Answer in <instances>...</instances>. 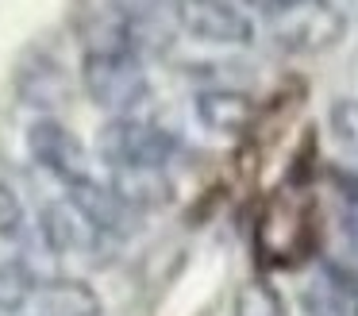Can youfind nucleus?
<instances>
[{
    "instance_id": "1",
    "label": "nucleus",
    "mask_w": 358,
    "mask_h": 316,
    "mask_svg": "<svg viewBox=\"0 0 358 316\" xmlns=\"http://www.w3.org/2000/svg\"><path fill=\"white\" fill-rule=\"evenodd\" d=\"M81 81L85 92L104 112H131L147 97V74L135 50H85L81 62Z\"/></svg>"
},
{
    "instance_id": "2",
    "label": "nucleus",
    "mask_w": 358,
    "mask_h": 316,
    "mask_svg": "<svg viewBox=\"0 0 358 316\" xmlns=\"http://www.w3.org/2000/svg\"><path fill=\"white\" fill-rule=\"evenodd\" d=\"M173 154H178V139L147 120L116 116L101 131V158L112 170L116 166H158L162 170Z\"/></svg>"
},
{
    "instance_id": "3",
    "label": "nucleus",
    "mask_w": 358,
    "mask_h": 316,
    "mask_svg": "<svg viewBox=\"0 0 358 316\" xmlns=\"http://www.w3.org/2000/svg\"><path fill=\"white\" fill-rule=\"evenodd\" d=\"M270 31L289 50H324L343 35V15L324 0H296L285 12L270 15Z\"/></svg>"
},
{
    "instance_id": "4",
    "label": "nucleus",
    "mask_w": 358,
    "mask_h": 316,
    "mask_svg": "<svg viewBox=\"0 0 358 316\" xmlns=\"http://www.w3.org/2000/svg\"><path fill=\"white\" fill-rule=\"evenodd\" d=\"M178 23L201 43L247 46L255 39L250 15H243V8L227 4V0H178Z\"/></svg>"
},
{
    "instance_id": "5",
    "label": "nucleus",
    "mask_w": 358,
    "mask_h": 316,
    "mask_svg": "<svg viewBox=\"0 0 358 316\" xmlns=\"http://www.w3.org/2000/svg\"><path fill=\"white\" fill-rule=\"evenodd\" d=\"M27 151H31V158L39 166H47L66 185L81 181V177H93L89 174V158H85L81 139L70 128H62L58 120H35L27 128Z\"/></svg>"
},
{
    "instance_id": "6",
    "label": "nucleus",
    "mask_w": 358,
    "mask_h": 316,
    "mask_svg": "<svg viewBox=\"0 0 358 316\" xmlns=\"http://www.w3.org/2000/svg\"><path fill=\"white\" fill-rule=\"evenodd\" d=\"M31 316H101V297L93 285L73 282V277H55V282H35L27 297Z\"/></svg>"
},
{
    "instance_id": "7",
    "label": "nucleus",
    "mask_w": 358,
    "mask_h": 316,
    "mask_svg": "<svg viewBox=\"0 0 358 316\" xmlns=\"http://www.w3.org/2000/svg\"><path fill=\"white\" fill-rule=\"evenodd\" d=\"M66 189H70V205L78 208L81 216H89L104 235H124L135 224V212H127L116 193H112L108 185H101L96 177H81V181L66 185Z\"/></svg>"
},
{
    "instance_id": "8",
    "label": "nucleus",
    "mask_w": 358,
    "mask_h": 316,
    "mask_svg": "<svg viewBox=\"0 0 358 316\" xmlns=\"http://www.w3.org/2000/svg\"><path fill=\"white\" fill-rule=\"evenodd\" d=\"M108 189L120 197L127 212H139V208H155L170 200V177L158 166H116Z\"/></svg>"
},
{
    "instance_id": "9",
    "label": "nucleus",
    "mask_w": 358,
    "mask_h": 316,
    "mask_svg": "<svg viewBox=\"0 0 358 316\" xmlns=\"http://www.w3.org/2000/svg\"><path fill=\"white\" fill-rule=\"evenodd\" d=\"M43 231H47V243L55 251H93L96 239L104 235L89 216H81L70 200L62 205H47L43 212Z\"/></svg>"
},
{
    "instance_id": "10",
    "label": "nucleus",
    "mask_w": 358,
    "mask_h": 316,
    "mask_svg": "<svg viewBox=\"0 0 358 316\" xmlns=\"http://www.w3.org/2000/svg\"><path fill=\"white\" fill-rule=\"evenodd\" d=\"M250 116H255L250 97H243L235 89H208L196 97V120L216 135H239L250 123Z\"/></svg>"
},
{
    "instance_id": "11",
    "label": "nucleus",
    "mask_w": 358,
    "mask_h": 316,
    "mask_svg": "<svg viewBox=\"0 0 358 316\" xmlns=\"http://www.w3.org/2000/svg\"><path fill=\"white\" fill-rule=\"evenodd\" d=\"M235 316H285V305L270 282H247L235 293Z\"/></svg>"
},
{
    "instance_id": "12",
    "label": "nucleus",
    "mask_w": 358,
    "mask_h": 316,
    "mask_svg": "<svg viewBox=\"0 0 358 316\" xmlns=\"http://www.w3.org/2000/svg\"><path fill=\"white\" fill-rule=\"evenodd\" d=\"M301 308H304V316H350L347 305H343V297L335 293V285L327 282V277L312 282L308 289L301 293Z\"/></svg>"
},
{
    "instance_id": "13",
    "label": "nucleus",
    "mask_w": 358,
    "mask_h": 316,
    "mask_svg": "<svg viewBox=\"0 0 358 316\" xmlns=\"http://www.w3.org/2000/svg\"><path fill=\"white\" fill-rule=\"evenodd\" d=\"M27 228V212H24V200L16 197L12 185L0 181V239H20Z\"/></svg>"
},
{
    "instance_id": "14",
    "label": "nucleus",
    "mask_w": 358,
    "mask_h": 316,
    "mask_svg": "<svg viewBox=\"0 0 358 316\" xmlns=\"http://www.w3.org/2000/svg\"><path fill=\"white\" fill-rule=\"evenodd\" d=\"M31 289H35L31 274H24L20 266H4V270H0V308H20V305H27Z\"/></svg>"
},
{
    "instance_id": "15",
    "label": "nucleus",
    "mask_w": 358,
    "mask_h": 316,
    "mask_svg": "<svg viewBox=\"0 0 358 316\" xmlns=\"http://www.w3.org/2000/svg\"><path fill=\"white\" fill-rule=\"evenodd\" d=\"M327 282H331V285H335V293L343 297L347 312H350V316H358V270H343V266H335V270H327Z\"/></svg>"
},
{
    "instance_id": "16",
    "label": "nucleus",
    "mask_w": 358,
    "mask_h": 316,
    "mask_svg": "<svg viewBox=\"0 0 358 316\" xmlns=\"http://www.w3.org/2000/svg\"><path fill=\"white\" fill-rule=\"evenodd\" d=\"M343 189V224H347L350 243L358 247V177H339Z\"/></svg>"
},
{
    "instance_id": "17",
    "label": "nucleus",
    "mask_w": 358,
    "mask_h": 316,
    "mask_svg": "<svg viewBox=\"0 0 358 316\" xmlns=\"http://www.w3.org/2000/svg\"><path fill=\"white\" fill-rule=\"evenodd\" d=\"M243 8H250V12H262L266 20L270 15H278V12H285L289 4H296V0H239Z\"/></svg>"
}]
</instances>
